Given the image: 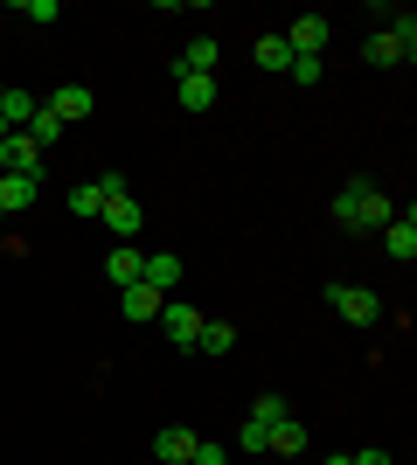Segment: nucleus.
I'll use <instances>...</instances> for the list:
<instances>
[{
    "label": "nucleus",
    "instance_id": "f257e3e1",
    "mask_svg": "<svg viewBox=\"0 0 417 465\" xmlns=\"http://www.w3.org/2000/svg\"><path fill=\"white\" fill-rule=\"evenodd\" d=\"M390 194L382 188H369V181H348V188L334 194V223H348V230H382L390 223Z\"/></svg>",
    "mask_w": 417,
    "mask_h": 465
},
{
    "label": "nucleus",
    "instance_id": "f03ea898",
    "mask_svg": "<svg viewBox=\"0 0 417 465\" xmlns=\"http://www.w3.org/2000/svg\"><path fill=\"white\" fill-rule=\"evenodd\" d=\"M104 230H112V236H119V243H133V236H139V223H146V215H139V202H133V194H125V181L119 174H104Z\"/></svg>",
    "mask_w": 417,
    "mask_h": 465
},
{
    "label": "nucleus",
    "instance_id": "7ed1b4c3",
    "mask_svg": "<svg viewBox=\"0 0 417 465\" xmlns=\"http://www.w3.org/2000/svg\"><path fill=\"white\" fill-rule=\"evenodd\" d=\"M0 174H15V181H42V146L28 133H7L0 139Z\"/></svg>",
    "mask_w": 417,
    "mask_h": 465
},
{
    "label": "nucleus",
    "instance_id": "20e7f679",
    "mask_svg": "<svg viewBox=\"0 0 417 465\" xmlns=\"http://www.w3.org/2000/svg\"><path fill=\"white\" fill-rule=\"evenodd\" d=\"M327 299H334V312L348 320V327H369V320H382V299H376V292H362V285H334Z\"/></svg>",
    "mask_w": 417,
    "mask_h": 465
},
{
    "label": "nucleus",
    "instance_id": "39448f33",
    "mask_svg": "<svg viewBox=\"0 0 417 465\" xmlns=\"http://www.w3.org/2000/svg\"><path fill=\"white\" fill-rule=\"evenodd\" d=\"M160 327H167V341H174V348H195V333H202V312L188 306V299H167V306H160Z\"/></svg>",
    "mask_w": 417,
    "mask_h": 465
},
{
    "label": "nucleus",
    "instance_id": "423d86ee",
    "mask_svg": "<svg viewBox=\"0 0 417 465\" xmlns=\"http://www.w3.org/2000/svg\"><path fill=\"white\" fill-rule=\"evenodd\" d=\"M382 251L397 257V264H411V257H417V215H411V209L382 223Z\"/></svg>",
    "mask_w": 417,
    "mask_h": 465
},
{
    "label": "nucleus",
    "instance_id": "0eeeda50",
    "mask_svg": "<svg viewBox=\"0 0 417 465\" xmlns=\"http://www.w3.org/2000/svg\"><path fill=\"white\" fill-rule=\"evenodd\" d=\"M49 112H56V118H63V125H84V118L98 112V97L84 91V84H63V91H56V97H49Z\"/></svg>",
    "mask_w": 417,
    "mask_h": 465
},
{
    "label": "nucleus",
    "instance_id": "6e6552de",
    "mask_svg": "<svg viewBox=\"0 0 417 465\" xmlns=\"http://www.w3.org/2000/svg\"><path fill=\"white\" fill-rule=\"evenodd\" d=\"M139 272H146V251H139V243H119V251L104 257V278H112V285H139Z\"/></svg>",
    "mask_w": 417,
    "mask_h": 465
},
{
    "label": "nucleus",
    "instance_id": "1a4fd4ad",
    "mask_svg": "<svg viewBox=\"0 0 417 465\" xmlns=\"http://www.w3.org/2000/svg\"><path fill=\"white\" fill-rule=\"evenodd\" d=\"M320 42H327V15H299L285 49H293V56H320Z\"/></svg>",
    "mask_w": 417,
    "mask_h": 465
},
{
    "label": "nucleus",
    "instance_id": "9d476101",
    "mask_svg": "<svg viewBox=\"0 0 417 465\" xmlns=\"http://www.w3.org/2000/svg\"><path fill=\"white\" fill-rule=\"evenodd\" d=\"M42 104L28 91H21V84H7V91H0V118H7V133H28V118H35Z\"/></svg>",
    "mask_w": 417,
    "mask_h": 465
},
{
    "label": "nucleus",
    "instance_id": "9b49d317",
    "mask_svg": "<svg viewBox=\"0 0 417 465\" xmlns=\"http://www.w3.org/2000/svg\"><path fill=\"white\" fill-rule=\"evenodd\" d=\"M119 299H125V320H160V306H167V292H154L146 278H139V285H125Z\"/></svg>",
    "mask_w": 417,
    "mask_h": 465
},
{
    "label": "nucleus",
    "instance_id": "f8f14e48",
    "mask_svg": "<svg viewBox=\"0 0 417 465\" xmlns=\"http://www.w3.org/2000/svg\"><path fill=\"white\" fill-rule=\"evenodd\" d=\"M382 21H390V28H382V35L397 42V56L411 63V56H417V15H411V7H403V15H397V7H382Z\"/></svg>",
    "mask_w": 417,
    "mask_h": 465
},
{
    "label": "nucleus",
    "instance_id": "ddd939ff",
    "mask_svg": "<svg viewBox=\"0 0 417 465\" xmlns=\"http://www.w3.org/2000/svg\"><path fill=\"white\" fill-rule=\"evenodd\" d=\"M35 194H42V181H15V174H0V223H7V215H21L28 202H35Z\"/></svg>",
    "mask_w": 417,
    "mask_h": 465
},
{
    "label": "nucleus",
    "instance_id": "4468645a",
    "mask_svg": "<svg viewBox=\"0 0 417 465\" xmlns=\"http://www.w3.org/2000/svg\"><path fill=\"white\" fill-rule=\"evenodd\" d=\"M264 451H285V459H299V451H306V424H299V417L272 424V430H264Z\"/></svg>",
    "mask_w": 417,
    "mask_h": 465
},
{
    "label": "nucleus",
    "instance_id": "2eb2a0df",
    "mask_svg": "<svg viewBox=\"0 0 417 465\" xmlns=\"http://www.w3.org/2000/svg\"><path fill=\"white\" fill-rule=\"evenodd\" d=\"M181 77V112H209L216 104V77H188V70H174Z\"/></svg>",
    "mask_w": 417,
    "mask_h": 465
},
{
    "label": "nucleus",
    "instance_id": "dca6fc26",
    "mask_svg": "<svg viewBox=\"0 0 417 465\" xmlns=\"http://www.w3.org/2000/svg\"><path fill=\"white\" fill-rule=\"evenodd\" d=\"M195 445H202L195 430H160V438H154V451H160L167 465H188V459H195Z\"/></svg>",
    "mask_w": 417,
    "mask_h": 465
},
{
    "label": "nucleus",
    "instance_id": "f3484780",
    "mask_svg": "<svg viewBox=\"0 0 417 465\" xmlns=\"http://www.w3.org/2000/svg\"><path fill=\"white\" fill-rule=\"evenodd\" d=\"M139 278H146L154 292H167V299H174V285H181V257H167V251L146 257V272H139Z\"/></svg>",
    "mask_w": 417,
    "mask_h": 465
},
{
    "label": "nucleus",
    "instance_id": "a211bd4d",
    "mask_svg": "<svg viewBox=\"0 0 417 465\" xmlns=\"http://www.w3.org/2000/svg\"><path fill=\"white\" fill-rule=\"evenodd\" d=\"M174 70H188V77H209V70H216V42H209V35H195L188 49H181V63H174Z\"/></svg>",
    "mask_w": 417,
    "mask_h": 465
},
{
    "label": "nucleus",
    "instance_id": "6ab92c4d",
    "mask_svg": "<svg viewBox=\"0 0 417 465\" xmlns=\"http://www.w3.org/2000/svg\"><path fill=\"white\" fill-rule=\"evenodd\" d=\"M63 133H70V125H63V118H56V112H49V104H42V112H35V118H28V139H35L42 153H49V146H56V139H63Z\"/></svg>",
    "mask_w": 417,
    "mask_h": 465
},
{
    "label": "nucleus",
    "instance_id": "aec40b11",
    "mask_svg": "<svg viewBox=\"0 0 417 465\" xmlns=\"http://www.w3.org/2000/svg\"><path fill=\"white\" fill-rule=\"evenodd\" d=\"M251 56H258V70H285V63H293V49H285V35H258V49H251Z\"/></svg>",
    "mask_w": 417,
    "mask_h": 465
},
{
    "label": "nucleus",
    "instance_id": "412c9836",
    "mask_svg": "<svg viewBox=\"0 0 417 465\" xmlns=\"http://www.w3.org/2000/svg\"><path fill=\"white\" fill-rule=\"evenodd\" d=\"M195 348H209V354H223V348H237V327H223V320H202V333H195Z\"/></svg>",
    "mask_w": 417,
    "mask_h": 465
},
{
    "label": "nucleus",
    "instance_id": "4be33fe9",
    "mask_svg": "<svg viewBox=\"0 0 417 465\" xmlns=\"http://www.w3.org/2000/svg\"><path fill=\"white\" fill-rule=\"evenodd\" d=\"M362 63H376V70H397V42H390V35H369V42H362Z\"/></svg>",
    "mask_w": 417,
    "mask_h": 465
},
{
    "label": "nucleus",
    "instance_id": "5701e85b",
    "mask_svg": "<svg viewBox=\"0 0 417 465\" xmlns=\"http://www.w3.org/2000/svg\"><path fill=\"white\" fill-rule=\"evenodd\" d=\"M285 417H293V403H285V396H258V403H251V424H285Z\"/></svg>",
    "mask_w": 417,
    "mask_h": 465
},
{
    "label": "nucleus",
    "instance_id": "b1692460",
    "mask_svg": "<svg viewBox=\"0 0 417 465\" xmlns=\"http://www.w3.org/2000/svg\"><path fill=\"white\" fill-rule=\"evenodd\" d=\"M104 209V181H91V188H70V215H98Z\"/></svg>",
    "mask_w": 417,
    "mask_h": 465
},
{
    "label": "nucleus",
    "instance_id": "393cba45",
    "mask_svg": "<svg viewBox=\"0 0 417 465\" xmlns=\"http://www.w3.org/2000/svg\"><path fill=\"white\" fill-rule=\"evenodd\" d=\"M285 70H293V84H320V77H327V63H320V56H293Z\"/></svg>",
    "mask_w": 417,
    "mask_h": 465
},
{
    "label": "nucleus",
    "instance_id": "a878e982",
    "mask_svg": "<svg viewBox=\"0 0 417 465\" xmlns=\"http://www.w3.org/2000/svg\"><path fill=\"white\" fill-rule=\"evenodd\" d=\"M21 21H56V0H21Z\"/></svg>",
    "mask_w": 417,
    "mask_h": 465
},
{
    "label": "nucleus",
    "instance_id": "bb28decb",
    "mask_svg": "<svg viewBox=\"0 0 417 465\" xmlns=\"http://www.w3.org/2000/svg\"><path fill=\"white\" fill-rule=\"evenodd\" d=\"M237 445H243V451H264V424H251V417H243V430H237Z\"/></svg>",
    "mask_w": 417,
    "mask_h": 465
},
{
    "label": "nucleus",
    "instance_id": "cd10ccee",
    "mask_svg": "<svg viewBox=\"0 0 417 465\" xmlns=\"http://www.w3.org/2000/svg\"><path fill=\"white\" fill-rule=\"evenodd\" d=\"M188 465H230V451H223V445H195V459H188Z\"/></svg>",
    "mask_w": 417,
    "mask_h": 465
},
{
    "label": "nucleus",
    "instance_id": "c85d7f7f",
    "mask_svg": "<svg viewBox=\"0 0 417 465\" xmlns=\"http://www.w3.org/2000/svg\"><path fill=\"white\" fill-rule=\"evenodd\" d=\"M348 465H397V459H390V451H355Z\"/></svg>",
    "mask_w": 417,
    "mask_h": 465
},
{
    "label": "nucleus",
    "instance_id": "c756f323",
    "mask_svg": "<svg viewBox=\"0 0 417 465\" xmlns=\"http://www.w3.org/2000/svg\"><path fill=\"white\" fill-rule=\"evenodd\" d=\"M0 139H7V118H0Z\"/></svg>",
    "mask_w": 417,
    "mask_h": 465
},
{
    "label": "nucleus",
    "instance_id": "7c9ffc66",
    "mask_svg": "<svg viewBox=\"0 0 417 465\" xmlns=\"http://www.w3.org/2000/svg\"><path fill=\"white\" fill-rule=\"evenodd\" d=\"M0 91H7V84H0Z\"/></svg>",
    "mask_w": 417,
    "mask_h": 465
}]
</instances>
